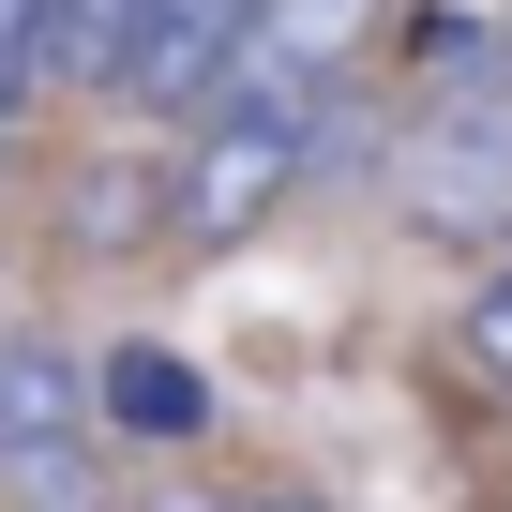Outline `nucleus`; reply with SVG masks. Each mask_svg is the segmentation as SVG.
I'll list each match as a JSON object with an SVG mask.
<instances>
[{
	"mask_svg": "<svg viewBox=\"0 0 512 512\" xmlns=\"http://www.w3.org/2000/svg\"><path fill=\"white\" fill-rule=\"evenodd\" d=\"M332 136H347V106H317V91H211L196 106V151H166V226L196 241V256H226V241H256L317 166H332Z\"/></svg>",
	"mask_w": 512,
	"mask_h": 512,
	"instance_id": "1",
	"label": "nucleus"
},
{
	"mask_svg": "<svg viewBox=\"0 0 512 512\" xmlns=\"http://www.w3.org/2000/svg\"><path fill=\"white\" fill-rule=\"evenodd\" d=\"M467 332H482V362H497V392H512V272L482 287V317H467Z\"/></svg>",
	"mask_w": 512,
	"mask_h": 512,
	"instance_id": "9",
	"label": "nucleus"
},
{
	"mask_svg": "<svg viewBox=\"0 0 512 512\" xmlns=\"http://www.w3.org/2000/svg\"><path fill=\"white\" fill-rule=\"evenodd\" d=\"M91 437L181 452V437H211V377H196L181 347H106V362H91Z\"/></svg>",
	"mask_w": 512,
	"mask_h": 512,
	"instance_id": "6",
	"label": "nucleus"
},
{
	"mask_svg": "<svg viewBox=\"0 0 512 512\" xmlns=\"http://www.w3.org/2000/svg\"><path fill=\"white\" fill-rule=\"evenodd\" d=\"M211 512H332V497H317V482H226Z\"/></svg>",
	"mask_w": 512,
	"mask_h": 512,
	"instance_id": "8",
	"label": "nucleus"
},
{
	"mask_svg": "<svg viewBox=\"0 0 512 512\" xmlns=\"http://www.w3.org/2000/svg\"><path fill=\"white\" fill-rule=\"evenodd\" d=\"M497 272H512V256H497Z\"/></svg>",
	"mask_w": 512,
	"mask_h": 512,
	"instance_id": "10",
	"label": "nucleus"
},
{
	"mask_svg": "<svg viewBox=\"0 0 512 512\" xmlns=\"http://www.w3.org/2000/svg\"><path fill=\"white\" fill-rule=\"evenodd\" d=\"M76 76V0H0V136Z\"/></svg>",
	"mask_w": 512,
	"mask_h": 512,
	"instance_id": "7",
	"label": "nucleus"
},
{
	"mask_svg": "<svg viewBox=\"0 0 512 512\" xmlns=\"http://www.w3.org/2000/svg\"><path fill=\"white\" fill-rule=\"evenodd\" d=\"M91 362H61L46 332H0V497H46L76 512L91 497Z\"/></svg>",
	"mask_w": 512,
	"mask_h": 512,
	"instance_id": "3",
	"label": "nucleus"
},
{
	"mask_svg": "<svg viewBox=\"0 0 512 512\" xmlns=\"http://www.w3.org/2000/svg\"><path fill=\"white\" fill-rule=\"evenodd\" d=\"M392 196L437 241H512V106H437L392 151Z\"/></svg>",
	"mask_w": 512,
	"mask_h": 512,
	"instance_id": "4",
	"label": "nucleus"
},
{
	"mask_svg": "<svg viewBox=\"0 0 512 512\" xmlns=\"http://www.w3.org/2000/svg\"><path fill=\"white\" fill-rule=\"evenodd\" d=\"M362 61H377V0H256V31H241V76H256V91L347 106ZM241 76H226V91H241Z\"/></svg>",
	"mask_w": 512,
	"mask_h": 512,
	"instance_id": "5",
	"label": "nucleus"
},
{
	"mask_svg": "<svg viewBox=\"0 0 512 512\" xmlns=\"http://www.w3.org/2000/svg\"><path fill=\"white\" fill-rule=\"evenodd\" d=\"M256 0H76V91L106 106H211L241 76Z\"/></svg>",
	"mask_w": 512,
	"mask_h": 512,
	"instance_id": "2",
	"label": "nucleus"
}]
</instances>
